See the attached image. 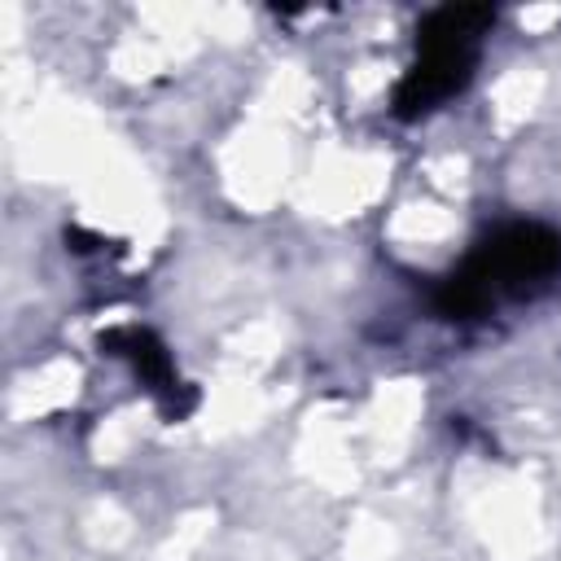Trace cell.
I'll list each match as a JSON object with an SVG mask.
<instances>
[{"instance_id": "6da1fadb", "label": "cell", "mask_w": 561, "mask_h": 561, "mask_svg": "<svg viewBox=\"0 0 561 561\" xmlns=\"http://www.w3.org/2000/svg\"><path fill=\"white\" fill-rule=\"evenodd\" d=\"M561 280V232L539 219H508L482 232L465 259L434 276L430 302L443 320H486L500 302H522Z\"/></svg>"}, {"instance_id": "7a4b0ae2", "label": "cell", "mask_w": 561, "mask_h": 561, "mask_svg": "<svg viewBox=\"0 0 561 561\" xmlns=\"http://www.w3.org/2000/svg\"><path fill=\"white\" fill-rule=\"evenodd\" d=\"M495 9L491 4H438L430 9L416 31H412V61L403 66L394 92H390V114L399 123L430 118L447 101H456L482 61V44L495 31Z\"/></svg>"}, {"instance_id": "3957f363", "label": "cell", "mask_w": 561, "mask_h": 561, "mask_svg": "<svg viewBox=\"0 0 561 561\" xmlns=\"http://www.w3.org/2000/svg\"><path fill=\"white\" fill-rule=\"evenodd\" d=\"M96 346H101V355H114V359L131 364V373H136V377L149 386V394L162 403L167 421H180V416L197 403L193 386L180 381L175 359H171L167 342H162L153 329H145V324H118V329H105V333L96 337Z\"/></svg>"}]
</instances>
